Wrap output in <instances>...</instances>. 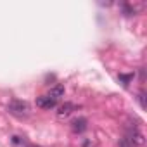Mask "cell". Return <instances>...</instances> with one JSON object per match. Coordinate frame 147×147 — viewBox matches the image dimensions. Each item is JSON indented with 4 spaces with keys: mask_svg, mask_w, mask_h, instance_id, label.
Returning <instances> with one entry per match:
<instances>
[{
    "mask_svg": "<svg viewBox=\"0 0 147 147\" xmlns=\"http://www.w3.org/2000/svg\"><path fill=\"white\" fill-rule=\"evenodd\" d=\"M7 111H9L11 114L18 116V118H24V116H28V113H30V106H28L26 100H12V102L9 104V107H7Z\"/></svg>",
    "mask_w": 147,
    "mask_h": 147,
    "instance_id": "cell-1",
    "label": "cell"
},
{
    "mask_svg": "<svg viewBox=\"0 0 147 147\" xmlns=\"http://www.w3.org/2000/svg\"><path fill=\"white\" fill-rule=\"evenodd\" d=\"M76 109H78L76 104H73V102H64L62 106L57 107V116H59V118H66V116H69L73 111H76Z\"/></svg>",
    "mask_w": 147,
    "mask_h": 147,
    "instance_id": "cell-2",
    "label": "cell"
},
{
    "mask_svg": "<svg viewBox=\"0 0 147 147\" xmlns=\"http://www.w3.org/2000/svg\"><path fill=\"white\" fill-rule=\"evenodd\" d=\"M57 100L50 99L49 95H42V97H36V106L42 107V109H50V107H55Z\"/></svg>",
    "mask_w": 147,
    "mask_h": 147,
    "instance_id": "cell-3",
    "label": "cell"
},
{
    "mask_svg": "<svg viewBox=\"0 0 147 147\" xmlns=\"http://www.w3.org/2000/svg\"><path fill=\"white\" fill-rule=\"evenodd\" d=\"M71 128H73V131H75V133H83V131L87 130V119H85V118L75 119V121L71 123Z\"/></svg>",
    "mask_w": 147,
    "mask_h": 147,
    "instance_id": "cell-4",
    "label": "cell"
},
{
    "mask_svg": "<svg viewBox=\"0 0 147 147\" xmlns=\"http://www.w3.org/2000/svg\"><path fill=\"white\" fill-rule=\"evenodd\" d=\"M62 95H64V87H62V85H55V87L50 88V92H49V97L54 99V100H59Z\"/></svg>",
    "mask_w": 147,
    "mask_h": 147,
    "instance_id": "cell-5",
    "label": "cell"
},
{
    "mask_svg": "<svg viewBox=\"0 0 147 147\" xmlns=\"http://www.w3.org/2000/svg\"><path fill=\"white\" fill-rule=\"evenodd\" d=\"M119 80H121V82H123V85L126 87V85L133 80V75H119Z\"/></svg>",
    "mask_w": 147,
    "mask_h": 147,
    "instance_id": "cell-6",
    "label": "cell"
},
{
    "mask_svg": "<svg viewBox=\"0 0 147 147\" xmlns=\"http://www.w3.org/2000/svg\"><path fill=\"white\" fill-rule=\"evenodd\" d=\"M138 97H140V106H142V107H145V95H144V92H140V95H138Z\"/></svg>",
    "mask_w": 147,
    "mask_h": 147,
    "instance_id": "cell-7",
    "label": "cell"
}]
</instances>
